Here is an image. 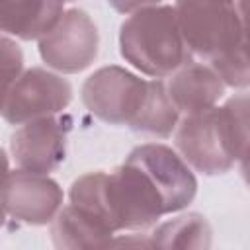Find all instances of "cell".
Wrapping results in <instances>:
<instances>
[{"label":"cell","mask_w":250,"mask_h":250,"mask_svg":"<svg viewBox=\"0 0 250 250\" xmlns=\"http://www.w3.org/2000/svg\"><path fill=\"white\" fill-rule=\"evenodd\" d=\"M113 236L115 232L72 203L62 205L51 221V238L57 248H105Z\"/></svg>","instance_id":"12"},{"label":"cell","mask_w":250,"mask_h":250,"mask_svg":"<svg viewBox=\"0 0 250 250\" xmlns=\"http://www.w3.org/2000/svg\"><path fill=\"white\" fill-rule=\"evenodd\" d=\"M211 225L201 213H184L156 223L148 234L150 248H209Z\"/></svg>","instance_id":"14"},{"label":"cell","mask_w":250,"mask_h":250,"mask_svg":"<svg viewBox=\"0 0 250 250\" xmlns=\"http://www.w3.org/2000/svg\"><path fill=\"white\" fill-rule=\"evenodd\" d=\"M209 66L217 72V76L223 80L225 86L236 88V90H246L250 82V72H248V53H246V43L234 47L227 55L215 59L209 62Z\"/></svg>","instance_id":"15"},{"label":"cell","mask_w":250,"mask_h":250,"mask_svg":"<svg viewBox=\"0 0 250 250\" xmlns=\"http://www.w3.org/2000/svg\"><path fill=\"white\" fill-rule=\"evenodd\" d=\"M72 129L68 115H47L21 123L10 137V154L16 168L33 174H51L66 158V141Z\"/></svg>","instance_id":"8"},{"label":"cell","mask_w":250,"mask_h":250,"mask_svg":"<svg viewBox=\"0 0 250 250\" xmlns=\"http://www.w3.org/2000/svg\"><path fill=\"white\" fill-rule=\"evenodd\" d=\"M72 102V86L61 74L47 68L33 66L21 70L12 84L4 105L2 117L10 125H21L31 119L62 113Z\"/></svg>","instance_id":"7"},{"label":"cell","mask_w":250,"mask_h":250,"mask_svg":"<svg viewBox=\"0 0 250 250\" xmlns=\"http://www.w3.org/2000/svg\"><path fill=\"white\" fill-rule=\"evenodd\" d=\"M178 121H180V113L174 107V104L166 92V84L160 78L146 80L145 100H143L137 115L133 117V121L127 127L141 135L168 139L174 133Z\"/></svg>","instance_id":"13"},{"label":"cell","mask_w":250,"mask_h":250,"mask_svg":"<svg viewBox=\"0 0 250 250\" xmlns=\"http://www.w3.org/2000/svg\"><path fill=\"white\" fill-rule=\"evenodd\" d=\"M8 172H10V158H8L6 150L0 146V191L4 188V182L8 178Z\"/></svg>","instance_id":"18"},{"label":"cell","mask_w":250,"mask_h":250,"mask_svg":"<svg viewBox=\"0 0 250 250\" xmlns=\"http://www.w3.org/2000/svg\"><path fill=\"white\" fill-rule=\"evenodd\" d=\"M4 223H6V211H4V205L0 201V229L4 227Z\"/></svg>","instance_id":"19"},{"label":"cell","mask_w":250,"mask_h":250,"mask_svg":"<svg viewBox=\"0 0 250 250\" xmlns=\"http://www.w3.org/2000/svg\"><path fill=\"white\" fill-rule=\"evenodd\" d=\"M174 12L191 59L209 64L246 43V20L236 0H176Z\"/></svg>","instance_id":"3"},{"label":"cell","mask_w":250,"mask_h":250,"mask_svg":"<svg viewBox=\"0 0 250 250\" xmlns=\"http://www.w3.org/2000/svg\"><path fill=\"white\" fill-rule=\"evenodd\" d=\"M178 154L203 176H223L248 152V96H232L225 105L184 115L174 129Z\"/></svg>","instance_id":"1"},{"label":"cell","mask_w":250,"mask_h":250,"mask_svg":"<svg viewBox=\"0 0 250 250\" xmlns=\"http://www.w3.org/2000/svg\"><path fill=\"white\" fill-rule=\"evenodd\" d=\"M166 92L180 115L205 111L223 98L225 84L217 72L201 61H189L168 76Z\"/></svg>","instance_id":"10"},{"label":"cell","mask_w":250,"mask_h":250,"mask_svg":"<svg viewBox=\"0 0 250 250\" xmlns=\"http://www.w3.org/2000/svg\"><path fill=\"white\" fill-rule=\"evenodd\" d=\"M119 53L139 72L160 80L193 61L184 45L174 6L166 4L129 14L119 27Z\"/></svg>","instance_id":"2"},{"label":"cell","mask_w":250,"mask_h":250,"mask_svg":"<svg viewBox=\"0 0 250 250\" xmlns=\"http://www.w3.org/2000/svg\"><path fill=\"white\" fill-rule=\"evenodd\" d=\"M160 2L162 0H107V4L119 14H133L141 8L154 6V4H160Z\"/></svg>","instance_id":"17"},{"label":"cell","mask_w":250,"mask_h":250,"mask_svg":"<svg viewBox=\"0 0 250 250\" xmlns=\"http://www.w3.org/2000/svg\"><path fill=\"white\" fill-rule=\"evenodd\" d=\"M125 160L135 164L148 178L166 215L178 213L193 201L197 180L178 150L162 143H145L135 146Z\"/></svg>","instance_id":"6"},{"label":"cell","mask_w":250,"mask_h":250,"mask_svg":"<svg viewBox=\"0 0 250 250\" xmlns=\"http://www.w3.org/2000/svg\"><path fill=\"white\" fill-rule=\"evenodd\" d=\"M80 94L86 109L98 119L109 125H129L145 100L146 80L123 66L109 64L94 70Z\"/></svg>","instance_id":"5"},{"label":"cell","mask_w":250,"mask_h":250,"mask_svg":"<svg viewBox=\"0 0 250 250\" xmlns=\"http://www.w3.org/2000/svg\"><path fill=\"white\" fill-rule=\"evenodd\" d=\"M64 0H0V33L37 41L62 16Z\"/></svg>","instance_id":"11"},{"label":"cell","mask_w":250,"mask_h":250,"mask_svg":"<svg viewBox=\"0 0 250 250\" xmlns=\"http://www.w3.org/2000/svg\"><path fill=\"white\" fill-rule=\"evenodd\" d=\"M21 70H23V53L20 45L12 37L0 33V113L6 96L12 84L16 82V78L21 74Z\"/></svg>","instance_id":"16"},{"label":"cell","mask_w":250,"mask_h":250,"mask_svg":"<svg viewBox=\"0 0 250 250\" xmlns=\"http://www.w3.org/2000/svg\"><path fill=\"white\" fill-rule=\"evenodd\" d=\"M66 2H76V0H64V4H66Z\"/></svg>","instance_id":"20"},{"label":"cell","mask_w":250,"mask_h":250,"mask_svg":"<svg viewBox=\"0 0 250 250\" xmlns=\"http://www.w3.org/2000/svg\"><path fill=\"white\" fill-rule=\"evenodd\" d=\"M37 43L39 55L49 68L62 74H78L96 61L100 33L88 12L70 8Z\"/></svg>","instance_id":"4"},{"label":"cell","mask_w":250,"mask_h":250,"mask_svg":"<svg viewBox=\"0 0 250 250\" xmlns=\"http://www.w3.org/2000/svg\"><path fill=\"white\" fill-rule=\"evenodd\" d=\"M0 201L6 215L12 219L43 227L51 225L59 209L62 207V188L49 178V174H33L25 170H10L0 191Z\"/></svg>","instance_id":"9"}]
</instances>
